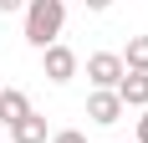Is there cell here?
<instances>
[{"instance_id": "obj_5", "label": "cell", "mask_w": 148, "mask_h": 143, "mask_svg": "<svg viewBox=\"0 0 148 143\" xmlns=\"http://www.w3.org/2000/svg\"><path fill=\"white\" fill-rule=\"evenodd\" d=\"M123 113H128V107L118 102V92H92V97H87V118H92V123H102V128H107V123H118Z\"/></svg>"}, {"instance_id": "obj_11", "label": "cell", "mask_w": 148, "mask_h": 143, "mask_svg": "<svg viewBox=\"0 0 148 143\" xmlns=\"http://www.w3.org/2000/svg\"><path fill=\"white\" fill-rule=\"evenodd\" d=\"M138 143H148V113L138 118Z\"/></svg>"}, {"instance_id": "obj_10", "label": "cell", "mask_w": 148, "mask_h": 143, "mask_svg": "<svg viewBox=\"0 0 148 143\" xmlns=\"http://www.w3.org/2000/svg\"><path fill=\"white\" fill-rule=\"evenodd\" d=\"M26 0H0V15H10V10H21Z\"/></svg>"}, {"instance_id": "obj_8", "label": "cell", "mask_w": 148, "mask_h": 143, "mask_svg": "<svg viewBox=\"0 0 148 143\" xmlns=\"http://www.w3.org/2000/svg\"><path fill=\"white\" fill-rule=\"evenodd\" d=\"M123 72H148V36H133L123 51Z\"/></svg>"}, {"instance_id": "obj_13", "label": "cell", "mask_w": 148, "mask_h": 143, "mask_svg": "<svg viewBox=\"0 0 148 143\" xmlns=\"http://www.w3.org/2000/svg\"><path fill=\"white\" fill-rule=\"evenodd\" d=\"M0 92H5V87H0Z\"/></svg>"}, {"instance_id": "obj_12", "label": "cell", "mask_w": 148, "mask_h": 143, "mask_svg": "<svg viewBox=\"0 0 148 143\" xmlns=\"http://www.w3.org/2000/svg\"><path fill=\"white\" fill-rule=\"evenodd\" d=\"M82 5H87V10H107L112 0H82Z\"/></svg>"}, {"instance_id": "obj_6", "label": "cell", "mask_w": 148, "mask_h": 143, "mask_svg": "<svg viewBox=\"0 0 148 143\" xmlns=\"http://www.w3.org/2000/svg\"><path fill=\"white\" fill-rule=\"evenodd\" d=\"M10 143H46V118L26 113L21 123H10Z\"/></svg>"}, {"instance_id": "obj_1", "label": "cell", "mask_w": 148, "mask_h": 143, "mask_svg": "<svg viewBox=\"0 0 148 143\" xmlns=\"http://www.w3.org/2000/svg\"><path fill=\"white\" fill-rule=\"evenodd\" d=\"M61 26H66V5L61 0H31L26 5V41L31 46H56V36H61Z\"/></svg>"}, {"instance_id": "obj_9", "label": "cell", "mask_w": 148, "mask_h": 143, "mask_svg": "<svg viewBox=\"0 0 148 143\" xmlns=\"http://www.w3.org/2000/svg\"><path fill=\"white\" fill-rule=\"evenodd\" d=\"M51 143H87V138H82V133H77V128H66V133H56V138H51Z\"/></svg>"}, {"instance_id": "obj_3", "label": "cell", "mask_w": 148, "mask_h": 143, "mask_svg": "<svg viewBox=\"0 0 148 143\" xmlns=\"http://www.w3.org/2000/svg\"><path fill=\"white\" fill-rule=\"evenodd\" d=\"M41 67H46L51 82H72V77H77V51H72V46H46Z\"/></svg>"}, {"instance_id": "obj_4", "label": "cell", "mask_w": 148, "mask_h": 143, "mask_svg": "<svg viewBox=\"0 0 148 143\" xmlns=\"http://www.w3.org/2000/svg\"><path fill=\"white\" fill-rule=\"evenodd\" d=\"M123 107H148V72H123V82L112 87Z\"/></svg>"}, {"instance_id": "obj_7", "label": "cell", "mask_w": 148, "mask_h": 143, "mask_svg": "<svg viewBox=\"0 0 148 143\" xmlns=\"http://www.w3.org/2000/svg\"><path fill=\"white\" fill-rule=\"evenodd\" d=\"M26 113H31L26 92H10V87H5V92H0V118H5V123H21Z\"/></svg>"}, {"instance_id": "obj_2", "label": "cell", "mask_w": 148, "mask_h": 143, "mask_svg": "<svg viewBox=\"0 0 148 143\" xmlns=\"http://www.w3.org/2000/svg\"><path fill=\"white\" fill-rule=\"evenodd\" d=\"M87 77L97 92H112V87L123 82V56L118 51H97V56H87Z\"/></svg>"}]
</instances>
